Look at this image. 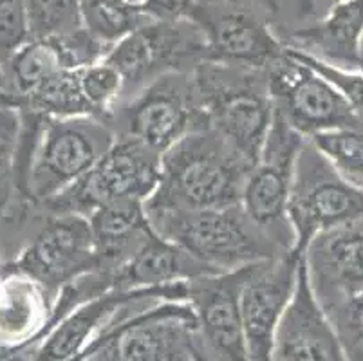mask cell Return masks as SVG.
Wrapping results in <instances>:
<instances>
[{
    "instance_id": "obj_11",
    "label": "cell",
    "mask_w": 363,
    "mask_h": 361,
    "mask_svg": "<svg viewBox=\"0 0 363 361\" xmlns=\"http://www.w3.org/2000/svg\"><path fill=\"white\" fill-rule=\"evenodd\" d=\"M303 141L306 138L293 130L275 109L266 143L247 174L240 199L246 213L284 251H293L295 248V233L289 223L288 208L296 159Z\"/></svg>"
},
{
    "instance_id": "obj_10",
    "label": "cell",
    "mask_w": 363,
    "mask_h": 361,
    "mask_svg": "<svg viewBox=\"0 0 363 361\" xmlns=\"http://www.w3.org/2000/svg\"><path fill=\"white\" fill-rule=\"evenodd\" d=\"M288 215L295 233L293 253L302 257L320 231L363 218V188L345 181L306 139L296 159Z\"/></svg>"
},
{
    "instance_id": "obj_6",
    "label": "cell",
    "mask_w": 363,
    "mask_h": 361,
    "mask_svg": "<svg viewBox=\"0 0 363 361\" xmlns=\"http://www.w3.org/2000/svg\"><path fill=\"white\" fill-rule=\"evenodd\" d=\"M161 181V155L130 138L116 135L85 177L56 195L38 215L78 213L89 217L100 206L138 201L145 203Z\"/></svg>"
},
{
    "instance_id": "obj_33",
    "label": "cell",
    "mask_w": 363,
    "mask_h": 361,
    "mask_svg": "<svg viewBox=\"0 0 363 361\" xmlns=\"http://www.w3.org/2000/svg\"><path fill=\"white\" fill-rule=\"evenodd\" d=\"M0 111H2V107H0Z\"/></svg>"
},
{
    "instance_id": "obj_17",
    "label": "cell",
    "mask_w": 363,
    "mask_h": 361,
    "mask_svg": "<svg viewBox=\"0 0 363 361\" xmlns=\"http://www.w3.org/2000/svg\"><path fill=\"white\" fill-rule=\"evenodd\" d=\"M275 361H347L331 320L316 300L303 258L295 294L277 331Z\"/></svg>"
},
{
    "instance_id": "obj_4",
    "label": "cell",
    "mask_w": 363,
    "mask_h": 361,
    "mask_svg": "<svg viewBox=\"0 0 363 361\" xmlns=\"http://www.w3.org/2000/svg\"><path fill=\"white\" fill-rule=\"evenodd\" d=\"M108 125L161 157L188 134L210 128L192 72H168L145 85L114 109Z\"/></svg>"
},
{
    "instance_id": "obj_9",
    "label": "cell",
    "mask_w": 363,
    "mask_h": 361,
    "mask_svg": "<svg viewBox=\"0 0 363 361\" xmlns=\"http://www.w3.org/2000/svg\"><path fill=\"white\" fill-rule=\"evenodd\" d=\"M201 347L192 306L163 302L108 322L87 361H190Z\"/></svg>"
},
{
    "instance_id": "obj_1",
    "label": "cell",
    "mask_w": 363,
    "mask_h": 361,
    "mask_svg": "<svg viewBox=\"0 0 363 361\" xmlns=\"http://www.w3.org/2000/svg\"><path fill=\"white\" fill-rule=\"evenodd\" d=\"M252 167L212 128L192 132L161 157V181L145 208L212 210L240 204Z\"/></svg>"
},
{
    "instance_id": "obj_16",
    "label": "cell",
    "mask_w": 363,
    "mask_h": 361,
    "mask_svg": "<svg viewBox=\"0 0 363 361\" xmlns=\"http://www.w3.org/2000/svg\"><path fill=\"white\" fill-rule=\"evenodd\" d=\"M323 311L363 291V218L320 231L302 255Z\"/></svg>"
},
{
    "instance_id": "obj_8",
    "label": "cell",
    "mask_w": 363,
    "mask_h": 361,
    "mask_svg": "<svg viewBox=\"0 0 363 361\" xmlns=\"http://www.w3.org/2000/svg\"><path fill=\"white\" fill-rule=\"evenodd\" d=\"M104 60L123 78V99H127L160 76L192 72L208 62V42L192 18L177 16L136 29L120 40Z\"/></svg>"
},
{
    "instance_id": "obj_27",
    "label": "cell",
    "mask_w": 363,
    "mask_h": 361,
    "mask_svg": "<svg viewBox=\"0 0 363 361\" xmlns=\"http://www.w3.org/2000/svg\"><path fill=\"white\" fill-rule=\"evenodd\" d=\"M347 361H363V291L325 309Z\"/></svg>"
},
{
    "instance_id": "obj_13",
    "label": "cell",
    "mask_w": 363,
    "mask_h": 361,
    "mask_svg": "<svg viewBox=\"0 0 363 361\" xmlns=\"http://www.w3.org/2000/svg\"><path fill=\"white\" fill-rule=\"evenodd\" d=\"M267 82L277 112L302 138L338 128H363V118L347 99L288 48L267 67Z\"/></svg>"
},
{
    "instance_id": "obj_12",
    "label": "cell",
    "mask_w": 363,
    "mask_h": 361,
    "mask_svg": "<svg viewBox=\"0 0 363 361\" xmlns=\"http://www.w3.org/2000/svg\"><path fill=\"white\" fill-rule=\"evenodd\" d=\"M40 230L18 251L11 264L31 278L55 306L60 291L76 278L98 271L94 233L89 218L78 213L42 215Z\"/></svg>"
},
{
    "instance_id": "obj_29",
    "label": "cell",
    "mask_w": 363,
    "mask_h": 361,
    "mask_svg": "<svg viewBox=\"0 0 363 361\" xmlns=\"http://www.w3.org/2000/svg\"><path fill=\"white\" fill-rule=\"evenodd\" d=\"M288 48V45H286ZM288 51L291 52L295 58H298L300 62H303L306 65L313 69V71L318 72L323 79H328L329 84L347 99V104L354 109L359 114V118H363V74L354 69H343L338 65L328 64L323 60L315 58V56L308 55V52L298 51V49L288 48Z\"/></svg>"
},
{
    "instance_id": "obj_14",
    "label": "cell",
    "mask_w": 363,
    "mask_h": 361,
    "mask_svg": "<svg viewBox=\"0 0 363 361\" xmlns=\"http://www.w3.org/2000/svg\"><path fill=\"white\" fill-rule=\"evenodd\" d=\"M257 264L186 282V302L196 313L204 354L212 361H252L244 334L240 293Z\"/></svg>"
},
{
    "instance_id": "obj_23",
    "label": "cell",
    "mask_w": 363,
    "mask_h": 361,
    "mask_svg": "<svg viewBox=\"0 0 363 361\" xmlns=\"http://www.w3.org/2000/svg\"><path fill=\"white\" fill-rule=\"evenodd\" d=\"M21 119L11 109L0 111V224L24 226L35 210L21 203L15 183V154Z\"/></svg>"
},
{
    "instance_id": "obj_32",
    "label": "cell",
    "mask_w": 363,
    "mask_h": 361,
    "mask_svg": "<svg viewBox=\"0 0 363 361\" xmlns=\"http://www.w3.org/2000/svg\"><path fill=\"white\" fill-rule=\"evenodd\" d=\"M4 91V76H2V71H0V92Z\"/></svg>"
},
{
    "instance_id": "obj_7",
    "label": "cell",
    "mask_w": 363,
    "mask_h": 361,
    "mask_svg": "<svg viewBox=\"0 0 363 361\" xmlns=\"http://www.w3.org/2000/svg\"><path fill=\"white\" fill-rule=\"evenodd\" d=\"M208 42V60L267 69L286 51L264 0H192L186 9Z\"/></svg>"
},
{
    "instance_id": "obj_21",
    "label": "cell",
    "mask_w": 363,
    "mask_h": 361,
    "mask_svg": "<svg viewBox=\"0 0 363 361\" xmlns=\"http://www.w3.org/2000/svg\"><path fill=\"white\" fill-rule=\"evenodd\" d=\"M78 67H82L78 56L65 40L33 38L0 67L4 76L0 107L6 109L13 99L28 96L56 72Z\"/></svg>"
},
{
    "instance_id": "obj_19",
    "label": "cell",
    "mask_w": 363,
    "mask_h": 361,
    "mask_svg": "<svg viewBox=\"0 0 363 361\" xmlns=\"http://www.w3.org/2000/svg\"><path fill=\"white\" fill-rule=\"evenodd\" d=\"M212 273L192 255L157 235L152 228L136 253L112 273V289L127 291L138 287H156L188 282Z\"/></svg>"
},
{
    "instance_id": "obj_28",
    "label": "cell",
    "mask_w": 363,
    "mask_h": 361,
    "mask_svg": "<svg viewBox=\"0 0 363 361\" xmlns=\"http://www.w3.org/2000/svg\"><path fill=\"white\" fill-rule=\"evenodd\" d=\"M31 42L28 0H0V67Z\"/></svg>"
},
{
    "instance_id": "obj_15",
    "label": "cell",
    "mask_w": 363,
    "mask_h": 361,
    "mask_svg": "<svg viewBox=\"0 0 363 361\" xmlns=\"http://www.w3.org/2000/svg\"><path fill=\"white\" fill-rule=\"evenodd\" d=\"M300 258L289 251L259 262L244 284L240 313L252 361H275L277 331L295 294Z\"/></svg>"
},
{
    "instance_id": "obj_24",
    "label": "cell",
    "mask_w": 363,
    "mask_h": 361,
    "mask_svg": "<svg viewBox=\"0 0 363 361\" xmlns=\"http://www.w3.org/2000/svg\"><path fill=\"white\" fill-rule=\"evenodd\" d=\"M345 181L363 188V128H338L309 138Z\"/></svg>"
},
{
    "instance_id": "obj_31",
    "label": "cell",
    "mask_w": 363,
    "mask_h": 361,
    "mask_svg": "<svg viewBox=\"0 0 363 361\" xmlns=\"http://www.w3.org/2000/svg\"><path fill=\"white\" fill-rule=\"evenodd\" d=\"M190 361H212V360H210V357H208L206 354H204L203 347H201V349L196 352V356H194Z\"/></svg>"
},
{
    "instance_id": "obj_5",
    "label": "cell",
    "mask_w": 363,
    "mask_h": 361,
    "mask_svg": "<svg viewBox=\"0 0 363 361\" xmlns=\"http://www.w3.org/2000/svg\"><path fill=\"white\" fill-rule=\"evenodd\" d=\"M114 139L108 121L94 116L45 119L28 175V201L36 213L96 167Z\"/></svg>"
},
{
    "instance_id": "obj_30",
    "label": "cell",
    "mask_w": 363,
    "mask_h": 361,
    "mask_svg": "<svg viewBox=\"0 0 363 361\" xmlns=\"http://www.w3.org/2000/svg\"><path fill=\"white\" fill-rule=\"evenodd\" d=\"M358 71L363 74V35L359 38V45H358Z\"/></svg>"
},
{
    "instance_id": "obj_20",
    "label": "cell",
    "mask_w": 363,
    "mask_h": 361,
    "mask_svg": "<svg viewBox=\"0 0 363 361\" xmlns=\"http://www.w3.org/2000/svg\"><path fill=\"white\" fill-rule=\"evenodd\" d=\"M51 309L45 291L0 257V343L18 349L38 342Z\"/></svg>"
},
{
    "instance_id": "obj_2",
    "label": "cell",
    "mask_w": 363,
    "mask_h": 361,
    "mask_svg": "<svg viewBox=\"0 0 363 361\" xmlns=\"http://www.w3.org/2000/svg\"><path fill=\"white\" fill-rule=\"evenodd\" d=\"M145 211L157 235L192 255L212 273H228L289 253L273 243L242 204L212 210L145 208Z\"/></svg>"
},
{
    "instance_id": "obj_25",
    "label": "cell",
    "mask_w": 363,
    "mask_h": 361,
    "mask_svg": "<svg viewBox=\"0 0 363 361\" xmlns=\"http://www.w3.org/2000/svg\"><path fill=\"white\" fill-rule=\"evenodd\" d=\"M31 40H67L84 29L82 0H28Z\"/></svg>"
},
{
    "instance_id": "obj_18",
    "label": "cell",
    "mask_w": 363,
    "mask_h": 361,
    "mask_svg": "<svg viewBox=\"0 0 363 361\" xmlns=\"http://www.w3.org/2000/svg\"><path fill=\"white\" fill-rule=\"evenodd\" d=\"M363 35V0L335 2L322 18L293 31L282 33L288 48L343 69H358V45Z\"/></svg>"
},
{
    "instance_id": "obj_26",
    "label": "cell",
    "mask_w": 363,
    "mask_h": 361,
    "mask_svg": "<svg viewBox=\"0 0 363 361\" xmlns=\"http://www.w3.org/2000/svg\"><path fill=\"white\" fill-rule=\"evenodd\" d=\"M80 84L96 118L108 121L114 109L123 99L125 84L118 69L107 64L105 60L85 65L80 67Z\"/></svg>"
},
{
    "instance_id": "obj_3",
    "label": "cell",
    "mask_w": 363,
    "mask_h": 361,
    "mask_svg": "<svg viewBox=\"0 0 363 361\" xmlns=\"http://www.w3.org/2000/svg\"><path fill=\"white\" fill-rule=\"evenodd\" d=\"M192 74L208 127L253 167L275 118L267 69L208 60Z\"/></svg>"
},
{
    "instance_id": "obj_22",
    "label": "cell",
    "mask_w": 363,
    "mask_h": 361,
    "mask_svg": "<svg viewBox=\"0 0 363 361\" xmlns=\"http://www.w3.org/2000/svg\"><path fill=\"white\" fill-rule=\"evenodd\" d=\"M6 109L18 114H33L44 119H65L94 116L80 84V67L64 69L24 98H16Z\"/></svg>"
}]
</instances>
